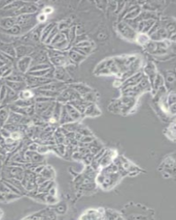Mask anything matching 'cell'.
I'll list each match as a JSON object with an SVG mask.
<instances>
[{
	"label": "cell",
	"instance_id": "6da1fadb",
	"mask_svg": "<svg viewBox=\"0 0 176 220\" xmlns=\"http://www.w3.org/2000/svg\"><path fill=\"white\" fill-rule=\"evenodd\" d=\"M14 22H15V20L14 19H6L5 20L2 21V25L4 26V27H5L6 28H9L12 27L13 25H14Z\"/></svg>",
	"mask_w": 176,
	"mask_h": 220
},
{
	"label": "cell",
	"instance_id": "7a4b0ae2",
	"mask_svg": "<svg viewBox=\"0 0 176 220\" xmlns=\"http://www.w3.org/2000/svg\"><path fill=\"white\" fill-rule=\"evenodd\" d=\"M8 31V33H10L11 34H16L18 33V31H19V28H18L17 26H14L12 27V28H11L8 31Z\"/></svg>",
	"mask_w": 176,
	"mask_h": 220
},
{
	"label": "cell",
	"instance_id": "3957f363",
	"mask_svg": "<svg viewBox=\"0 0 176 220\" xmlns=\"http://www.w3.org/2000/svg\"><path fill=\"white\" fill-rule=\"evenodd\" d=\"M8 83V85L10 86H11L12 88H13L14 90H18V89H19V88L20 87H19L20 83H16V82H9Z\"/></svg>",
	"mask_w": 176,
	"mask_h": 220
}]
</instances>
